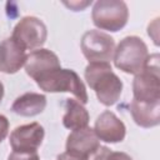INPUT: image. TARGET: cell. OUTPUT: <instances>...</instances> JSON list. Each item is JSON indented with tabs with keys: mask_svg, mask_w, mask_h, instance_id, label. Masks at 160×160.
I'll return each mask as SVG.
<instances>
[{
	"mask_svg": "<svg viewBox=\"0 0 160 160\" xmlns=\"http://www.w3.org/2000/svg\"><path fill=\"white\" fill-rule=\"evenodd\" d=\"M84 76L102 105L111 106L120 99L122 81L112 71L109 62H89L85 68Z\"/></svg>",
	"mask_w": 160,
	"mask_h": 160,
	"instance_id": "1",
	"label": "cell"
},
{
	"mask_svg": "<svg viewBox=\"0 0 160 160\" xmlns=\"http://www.w3.org/2000/svg\"><path fill=\"white\" fill-rule=\"evenodd\" d=\"M148 58L149 51L144 40L139 36L131 35L120 40L114 50L112 60L119 70L136 75L144 69Z\"/></svg>",
	"mask_w": 160,
	"mask_h": 160,
	"instance_id": "2",
	"label": "cell"
},
{
	"mask_svg": "<svg viewBox=\"0 0 160 160\" xmlns=\"http://www.w3.org/2000/svg\"><path fill=\"white\" fill-rule=\"evenodd\" d=\"M38 86L46 92H71L82 105L88 102V91L80 76L71 69L59 68L36 80Z\"/></svg>",
	"mask_w": 160,
	"mask_h": 160,
	"instance_id": "3",
	"label": "cell"
},
{
	"mask_svg": "<svg viewBox=\"0 0 160 160\" xmlns=\"http://www.w3.org/2000/svg\"><path fill=\"white\" fill-rule=\"evenodd\" d=\"M132 94L135 100L144 102L160 101V68L159 54L149 55L144 69L132 80Z\"/></svg>",
	"mask_w": 160,
	"mask_h": 160,
	"instance_id": "4",
	"label": "cell"
},
{
	"mask_svg": "<svg viewBox=\"0 0 160 160\" xmlns=\"http://www.w3.org/2000/svg\"><path fill=\"white\" fill-rule=\"evenodd\" d=\"M91 19L98 29L116 32L126 25L129 9L121 0H99L92 6Z\"/></svg>",
	"mask_w": 160,
	"mask_h": 160,
	"instance_id": "5",
	"label": "cell"
},
{
	"mask_svg": "<svg viewBox=\"0 0 160 160\" xmlns=\"http://www.w3.org/2000/svg\"><path fill=\"white\" fill-rule=\"evenodd\" d=\"M81 51L89 62H109L112 60L115 41L101 30H89L81 38Z\"/></svg>",
	"mask_w": 160,
	"mask_h": 160,
	"instance_id": "6",
	"label": "cell"
},
{
	"mask_svg": "<svg viewBox=\"0 0 160 160\" xmlns=\"http://www.w3.org/2000/svg\"><path fill=\"white\" fill-rule=\"evenodd\" d=\"M11 38L25 50L40 49V46H42L46 41L48 29L39 18L25 16L15 25Z\"/></svg>",
	"mask_w": 160,
	"mask_h": 160,
	"instance_id": "7",
	"label": "cell"
},
{
	"mask_svg": "<svg viewBox=\"0 0 160 160\" xmlns=\"http://www.w3.org/2000/svg\"><path fill=\"white\" fill-rule=\"evenodd\" d=\"M45 136V130L39 122H30L15 128L10 134L12 151H38Z\"/></svg>",
	"mask_w": 160,
	"mask_h": 160,
	"instance_id": "8",
	"label": "cell"
},
{
	"mask_svg": "<svg viewBox=\"0 0 160 160\" xmlns=\"http://www.w3.org/2000/svg\"><path fill=\"white\" fill-rule=\"evenodd\" d=\"M24 66L26 74L36 81L50 71L61 68V64L54 51L49 49H38L26 55Z\"/></svg>",
	"mask_w": 160,
	"mask_h": 160,
	"instance_id": "9",
	"label": "cell"
},
{
	"mask_svg": "<svg viewBox=\"0 0 160 160\" xmlns=\"http://www.w3.org/2000/svg\"><path fill=\"white\" fill-rule=\"evenodd\" d=\"M94 132L98 139L105 142H121L126 135L125 124L110 110L102 111L95 120Z\"/></svg>",
	"mask_w": 160,
	"mask_h": 160,
	"instance_id": "10",
	"label": "cell"
},
{
	"mask_svg": "<svg viewBox=\"0 0 160 160\" xmlns=\"http://www.w3.org/2000/svg\"><path fill=\"white\" fill-rule=\"evenodd\" d=\"M26 50L12 38H6L0 42V71L15 74L25 64Z\"/></svg>",
	"mask_w": 160,
	"mask_h": 160,
	"instance_id": "11",
	"label": "cell"
},
{
	"mask_svg": "<svg viewBox=\"0 0 160 160\" xmlns=\"http://www.w3.org/2000/svg\"><path fill=\"white\" fill-rule=\"evenodd\" d=\"M100 146V140L98 139L94 130L89 126L72 130L66 139V150L72 151L84 156H89Z\"/></svg>",
	"mask_w": 160,
	"mask_h": 160,
	"instance_id": "12",
	"label": "cell"
},
{
	"mask_svg": "<svg viewBox=\"0 0 160 160\" xmlns=\"http://www.w3.org/2000/svg\"><path fill=\"white\" fill-rule=\"evenodd\" d=\"M130 114L136 125L141 128H154L160 124V101L144 102L135 99L130 102Z\"/></svg>",
	"mask_w": 160,
	"mask_h": 160,
	"instance_id": "13",
	"label": "cell"
},
{
	"mask_svg": "<svg viewBox=\"0 0 160 160\" xmlns=\"http://www.w3.org/2000/svg\"><path fill=\"white\" fill-rule=\"evenodd\" d=\"M46 106V96L40 92H25L18 96L12 105L11 111L20 116H35L44 111Z\"/></svg>",
	"mask_w": 160,
	"mask_h": 160,
	"instance_id": "14",
	"label": "cell"
},
{
	"mask_svg": "<svg viewBox=\"0 0 160 160\" xmlns=\"http://www.w3.org/2000/svg\"><path fill=\"white\" fill-rule=\"evenodd\" d=\"M89 112L85 106L76 99H66L65 114L62 116V124L66 129L79 130L89 125Z\"/></svg>",
	"mask_w": 160,
	"mask_h": 160,
	"instance_id": "15",
	"label": "cell"
},
{
	"mask_svg": "<svg viewBox=\"0 0 160 160\" xmlns=\"http://www.w3.org/2000/svg\"><path fill=\"white\" fill-rule=\"evenodd\" d=\"M8 160H40L38 151H12Z\"/></svg>",
	"mask_w": 160,
	"mask_h": 160,
	"instance_id": "16",
	"label": "cell"
},
{
	"mask_svg": "<svg viewBox=\"0 0 160 160\" xmlns=\"http://www.w3.org/2000/svg\"><path fill=\"white\" fill-rule=\"evenodd\" d=\"M110 152H111V150H110L108 146L100 145L95 151H92V152L88 156V160H106Z\"/></svg>",
	"mask_w": 160,
	"mask_h": 160,
	"instance_id": "17",
	"label": "cell"
},
{
	"mask_svg": "<svg viewBox=\"0 0 160 160\" xmlns=\"http://www.w3.org/2000/svg\"><path fill=\"white\" fill-rule=\"evenodd\" d=\"M62 4H64L65 6H68L69 9H71L72 11H81V10H84L86 6L91 5V0H90V1H70V2L64 1Z\"/></svg>",
	"mask_w": 160,
	"mask_h": 160,
	"instance_id": "18",
	"label": "cell"
},
{
	"mask_svg": "<svg viewBox=\"0 0 160 160\" xmlns=\"http://www.w3.org/2000/svg\"><path fill=\"white\" fill-rule=\"evenodd\" d=\"M56 160H88L86 156L84 155H80V154H76V152H72V151H64L61 152Z\"/></svg>",
	"mask_w": 160,
	"mask_h": 160,
	"instance_id": "19",
	"label": "cell"
},
{
	"mask_svg": "<svg viewBox=\"0 0 160 160\" xmlns=\"http://www.w3.org/2000/svg\"><path fill=\"white\" fill-rule=\"evenodd\" d=\"M9 132V120L5 115L0 114V142L8 136Z\"/></svg>",
	"mask_w": 160,
	"mask_h": 160,
	"instance_id": "20",
	"label": "cell"
},
{
	"mask_svg": "<svg viewBox=\"0 0 160 160\" xmlns=\"http://www.w3.org/2000/svg\"><path fill=\"white\" fill-rule=\"evenodd\" d=\"M106 160H132V158L122 151H111Z\"/></svg>",
	"mask_w": 160,
	"mask_h": 160,
	"instance_id": "21",
	"label": "cell"
},
{
	"mask_svg": "<svg viewBox=\"0 0 160 160\" xmlns=\"http://www.w3.org/2000/svg\"><path fill=\"white\" fill-rule=\"evenodd\" d=\"M158 24H159V19L156 18V19H154V21H152L151 24H149V26H148V34H149V36H151L152 32H155L154 36H155L156 42L159 44V35H158V29H159V26H158Z\"/></svg>",
	"mask_w": 160,
	"mask_h": 160,
	"instance_id": "22",
	"label": "cell"
},
{
	"mask_svg": "<svg viewBox=\"0 0 160 160\" xmlns=\"http://www.w3.org/2000/svg\"><path fill=\"white\" fill-rule=\"evenodd\" d=\"M2 96H4V85H2V82L0 81V102H1V100H2Z\"/></svg>",
	"mask_w": 160,
	"mask_h": 160,
	"instance_id": "23",
	"label": "cell"
}]
</instances>
